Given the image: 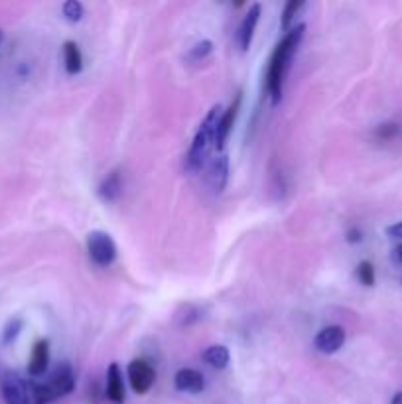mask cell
Returning <instances> with one entry per match:
<instances>
[{
    "label": "cell",
    "mask_w": 402,
    "mask_h": 404,
    "mask_svg": "<svg viewBox=\"0 0 402 404\" xmlns=\"http://www.w3.org/2000/svg\"><path fill=\"white\" fill-rule=\"evenodd\" d=\"M211 50H213V44L209 39H203L191 50V60H203L207 53H211Z\"/></svg>",
    "instance_id": "ffe728a7"
},
{
    "label": "cell",
    "mask_w": 402,
    "mask_h": 404,
    "mask_svg": "<svg viewBox=\"0 0 402 404\" xmlns=\"http://www.w3.org/2000/svg\"><path fill=\"white\" fill-rule=\"evenodd\" d=\"M363 239V233L359 231V229H349V233H347V240L349 243H359V240Z\"/></svg>",
    "instance_id": "cb8c5ba5"
},
{
    "label": "cell",
    "mask_w": 402,
    "mask_h": 404,
    "mask_svg": "<svg viewBox=\"0 0 402 404\" xmlns=\"http://www.w3.org/2000/svg\"><path fill=\"white\" fill-rule=\"evenodd\" d=\"M227 179H229V158L225 154H219L211 166V182H213V190L217 193L225 190Z\"/></svg>",
    "instance_id": "5bb4252c"
},
{
    "label": "cell",
    "mask_w": 402,
    "mask_h": 404,
    "mask_svg": "<svg viewBox=\"0 0 402 404\" xmlns=\"http://www.w3.org/2000/svg\"><path fill=\"white\" fill-rule=\"evenodd\" d=\"M221 114H223L221 113V105H215L207 113V116L203 118V123L195 132V139L191 142L188 156H186L189 170H198L203 164V160L207 158L209 150L215 148V132H217V125H219Z\"/></svg>",
    "instance_id": "3957f363"
},
{
    "label": "cell",
    "mask_w": 402,
    "mask_h": 404,
    "mask_svg": "<svg viewBox=\"0 0 402 404\" xmlns=\"http://www.w3.org/2000/svg\"><path fill=\"white\" fill-rule=\"evenodd\" d=\"M63 62H65L67 73H71V76H76L83 69V55H81L76 42H65L63 44Z\"/></svg>",
    "instance_id": "4fadbf2b"
},
{
    "label": "cell",
    "mask_w": 402,
    "mask_h": 404,
    "mask_svg": "<svg viewBox=\"0 0 402 404\" xmlns=\"http://www.w3.org/2000/svg\"><path fill=\"white\" fill-rule=\"evenodd\" d=\"M392 258H394V261H396L399 265H402V245H399V247H396V249L392 251Z\"/></svg>",
    "instance_id": "d4e9b609"
},
{
    "label": "cell",
    "mask_w": 402,
    "mask_h": 404,
    "mask_svg": "<svg viewBox=\"0 0 402 404\" xmlns=\"http://www.w3.org/2000/svg\"><path fill=\"white\" fill-rule=\"evenodd\" d=\"M107 398L114 404L125 403V383H123V371L116 363H111L107 371Z\"/></svg>",
    "instance_id": "8fae6325"
},
{
    "label": "cell",
    "mask_w": 402,
    "mask_h": 404,
    "mask_svg": "<svg viewBox=\"0 0 402 404\" xmlns=\"http://www.w3.org/2000/svg\"><path fill=\"white\" fill-rule=\"evenodd\" d=\"M44 385L48 387L51 398L55 401V398L65 396V394H69L76 389V375H73L71 367L67 365V363H63V365H60L51 373V377Z\"/></svg>",
    "instance_id": "8992f818"
},
{
    "label": "cell",
    "mask_w": 402,
    "mask_h": 404,
    "mask_svg": "<svg viewBox=\"0 0 402 404\" xmlns=\"http://www.w3.org/2000/svg\"><path fill=\"white\" fill-rule=\"evenodd\" d=\"M304 8V0H290L288 4L284 6V12H282V30H290L292 20L296 18V14Z\"/></svg>",
    "instance_id": "e0dca14e"
},
{
    "label": "cell",
    "mask_w": 402,
    "mask_h": 404,
    "mask_svg": "<svg viewBox=\"0 0 402 404\" xmlns=\"http://www.w3.org/2000/svg\"><path fill=\"white\" fill-rule=\"evenodd\" d=\"M203 359L211 367H215V369H225L229 365L231 355H229V349H227L225 345H211V347L205 349Z\"/></svg>",
    "instance_id": "2e32d148"
},
{
    "label": "cell",
    "mask_w": 402,
    "mask_h": 404,
    "mask_svg": "<svg viewBox=\"0 0 402 404\" xmlns=\"http://www.w3.org/2000/svg\"><path fill=\"white\" fill-rule=\"evenodd\" d=\"M306 26L300 24L296 28H292L286 32V36L280 39V44L277 46V50L270 58L268 64V71H266V91L270 95L272 105H278L282 99V85H284V77L288 73L290 62L294 58V53L300 46L302 38H304Z\"/></svg>",
    "instance_id": "6da1fadb"
},
{
    "label": "cell",
    "mask_w": 402,
    "mask_h": 404,
    "mask_svg": "<svg viewBox=\"0 0 402 404\" xmlns=\"http://www.w3.org/2000/svg\"><path fill=\"white\" fill-rule=\"evenodd\" d=\"M390 404H402V392H396V394L392 396V403Z\"/></svg>",
    "instance_id": "484cf974"
},
{
    "label": "cell",
    "mask_w": 402,
    "mask_h": 404,
    "mask_svg": "<svg viewBox=\"0 0 402 404\" xmlns=\"http://www.w3.org/2000/svg\"><path fill=\"white\" fill-rule=\"evenodd\" d=\"M241 93L235 97V103L227 109L225 113L221 114V118H219V125H217V132H215V148L221 152L225 148V142L229 139V134H231V128L235 125V118H237V114H239V107H241Z\"/></svg>",
    "instance_id": "ba28073f"
},
{
    "label": "cell",
    "mask_w": 402,
    "mask_h": 404,
    "mask_svg": "<svg viewBox=\"0 0 402 404\" xmlns=\"http://www.w3.org/2000/svg\"><path fill=\"white\" fill-rule=\"evenodd\" d=\"M2 38H4V34H2V30H0V42H2Z\"/></svg>",
    "instance_id": "4316f807"
},
{
    "label": "cell",
    "mask_w": 402,
    "mask_h": 404,
    "mask_svg": "<svg viewBox=\"0 0 402 404\" xmlns=\"http://www.w3.org/2000/svg\"><path fill=\"white\" fill-rule=\"evenodd\" d=\"M87 251L95 265L111 266L116 261V245L109 233L91 231L87 235Z\"/></svg>",
    "instance_id": "277c9868"
},
{
    "label": "cell",
    "mask_w": 402,
    "mask_h": 404,
    "mask_svg": "<svg viewBox=\"0 0 402 404\" xmlns=\"http://www.w3.org/2000/svg\"><path fill=\"white\" fill-rule=\"evenodd\" d=\"M121 191H123L121 174L114 170V172H111L109 176L103 179V184H101L99 188V195L105 200V202H114V200L121 195Z\"/></svg>",
    "instance_id": "9a60e30c"
},
{
    "label": "cell",
    "mask_w": 402,
    "mask_h": 404,
    "mask_svg": "<svg viewBox=\"0 0 402 404\" xmlns=\"http://www.w3.org/2000/svg\"><path fill=\"white\" fill-rule=\"evenodd\" d=\"M174 387L182 392H201L205 387V380L195 369H180L174 377Z\"/></svg>",
    "instance_id": "7c38bea8"
},
{
    "label": "cell",
    "mask_w": 402,
    "mask_h": 404,
    "mask_svg": "<svg viewBox=\"0 0 402 404\" xmlns=\"http://www.w3.org/2000/svg\"><path fill=\"white\" fill-rule=\"evenodd\" d=\"M63 16L69 20V22H79L83 18V4L79 0H67L63 4Z\"/></svg>",
    "instance_id": "ac0fdd59"
},
{
    "label": "cell",
    "mask_w": 402,
    "mask_h": 404,
    "mask_svg": "<svg viewBox=\"0 0 402 404\" xmlns=\"http://www.w3.org/2000/svg\"><path fill=\"white\" fill-rule=\"evenodd\" d=\"M126 375H128L132 391L137 392V394H146L152 389L154 380H156L154 369L146 361H142V359H134L132 363H128Z\"/></svg>",
    "instance_id": "5b68a950"
},
{
    "label": "cell",
    "mask_w": 402,
    "mask_h": 404,
    "mask_svg": "<svg viewBox=\"0 0 402 404\" xmlns=\"http://www.w3.org/2000/svg\"><path fill=\"white\" fill-rule=\"evenodd\" d=\"M20 329H22V319H12V322H8V326L4 328V335H2L4 343H10V341L18 335Z\"/></svg>",
    "instance_id": "44dd1931"
},
{
    "label": "cell",
    "mask_w": 402,
    "mask_h": 404,
    "mask_svg": "<svg viewBox=\"0 0 402 404\" xmlns=\"http://www.w3.org/2000/svg\"><path fill=\"white\" fill-rule=\"evenodd\" d=\"M261 4H252L249 8V12L245 14L243 22L239 26V46L241 50L247 51L251 48L252 36H254V30H256V24H259V18H261Z\"/></svg>",
    "instance_id": "9c48e42d"
},
{
    "label": "cell",
    "mask_w": 402,
    "mask_h": 404,
    "mask_svg": "<svg viewBox=\"0 0 402 404\" xmlns=\"http://www.w3.org/2000/svg\"><path fill=\"white\" fill-rule=\"evenodd\" d=\"M50 365V343L46 340L38 341L32 349V357L28 363V375L30 377H42Z\"/></svg>",
    "instance_id": "30bf717a"
},
{
    "label": "cell",
    "mask_w": 402,
    "mask_h": 404,
    "mask_svg": "<svg viewBox=\"0 0 402 404\" xmlns=\"http://www.w3.org/2000/svg\"><path fill=\"white\" fill-rule=\"evenodd\" d=\"M2 396L6 404H48L53 401L44 383L22 379L12 373L2 379Z\"/></svg>",
    "instance_id": "7a4b0ae2"
},
{
    "label": "cell",
    "mask_w": 402,
    "mask_h": 404,
    "mask_svg": "<svg viewBox=\"0 0 402 404\" xmlns=\"http://www.w3.org/2000/svg\"><path fill=\"white\" fill-rule=\"evenodd\" d=\"M345 343V329L341 326H327L315 335L314 345L322 353H335Z\"/></svg>",
    "instance_id": "52a82bcc"
},
{
    "label": "cell",
    "mask_w": 402,
    "mask_h": 404,
    "mask_svg": "<svg viewBox=\"0 0 402 404\" xmlns=\"http://www.w3.org/2000/svg\"><path fill=\"white\" fill-rule=\"evenodd\" d=\"M399 132V127L396 125H383V127H378V130H377V134L381 137V139H390V137H394Z\"/></svg>",
    "instance_id": "7402d4cb"
},
{
    "label": "cell",
    "mask_w": 402,
    "mask_h": 404,
    "mask_svg": "<svg viewBox=\"0 0 402 404\" xmlns=\"http://www.w3.org/2000/svg\"><path fill=\"white\" fill-rule=\"evenodd\" d=\"M357 276L361 280V284L373 286L375 284V266L371 265L369 261H363L361 265L357 266Z\"/></svg>",
    "instance_id": "d6986e66"
},
{
    "label": "cell",
    "mask_w": 402,
    "mask_h": 404,
    "mask_svg": "<svg viewBox=\"0 0 402 404\" xmlns=\"http://www.w3.org/2000/svg\"><path fill=\"white\" fill-rule=\"evenodd\" d=\"M387 235H389L390 239H402V221L401 223L390 225V227L387 229Z\"/></svg>",
    "instance_id": "603a6c76"
}]
</instances>
